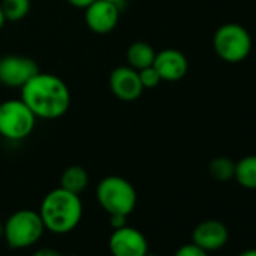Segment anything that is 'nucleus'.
<instances>
[{
  "instance_id": "f257e3e1",
  "label": "nucleus",
  "mask_w": 256,
  "mask_h": 256,
  "mask_svg": "<svg viewBox=\"0 0 256 256\" xmlns=\"http://www.w3.org/2000/svg\"><path fill=\"white\" fill-rule=\"evenodd\" d=\"M22 100L40 119H59L71 106L66 83L48 72H38L22 89Z\"/></svg>"
},
{
  "instance_id": "f03ea898",
  "label": "nucleus",
  "mask_w": 256,
  "mask_h": 256,
  "mask_svg": "<svg viewBox=\"0 0 256 256\" xmlns=\"http://www.w3.org/2000/svg\"><path fill=\"white\" fill-rule=\"evenodd\" d=\"M40 216L44 228L53 234H68L74 230L83 216L80 194L71 193L62 187L52 190L42 199Z\"/></svg>"
},
{
  "instance_id": "7ed1b4c3",
  "label": "nucleus",
  "mask_w": 256,
  "mask_h": 256,
  "mask_svg": "<svg viewBox=\"0 0 256 256\" xmlns=\"http://www.w3.org/2000/svg\"><path fill=\"white\" fill-rule=\"evenodd\" d=\"M96 199L106 212L128 216L136 208L138 193L130 181L118 175H110L100 181Z\"/></svg>"
},
{
  "instance_id": "20e7f679",
  "label": "nucleus",
  "mask_w": 256,
  "mask_h": 256,
  "mask_svg": "<svg viewBox=\"0 0 256 256\" xmlns=\"http://www.w3.org/2000/svg\"><path fill=\"white\" fill-rule=\"evenodd\" d=\"M46 230L38 211L18 210L4 223V236L10 247L24 248L40 241Z\"/></svg>"
},
{
  "instance_id": "39448f33",
  "label": "nucleus",
  "mask_w": 256,
  "mask_h": 256,
  "mask_svg": "<svg viewBox=\"0 0 256 256\" xmlns=\"http://www.w3.org/2000/svg\"><path fill=\"white\" fill-rule=\"evenodd\" d=\"M36 119L22 98L0 102V136L12 142L24 140L32 134Z\"/></svg>"
},
{
  "instance_id": "423d86ee",
  "label": "nucleus",
  "mask_w": 256,
  "mask_h": 256,
  "mask_svg": "<svg viewBox=\"0 0 256 256\" xmlns=\"http://www.w3.org/2000/svg\"><path fill=\"white\" fill-rule=\"evenodd\" d=\"M212 46L220 59L229 64H236L250 54L252 36L241 24L226 23L214 34Z\"/></svg>"
},
{
  "instance_id": "0eeeda50",
  "label": "nucleus",
  "mask_w": 256,
  "mask_h": 256,
  "mask_svg": "<svg viewBox=\"0 0 256 256\" xmlns=\"http://www.w3.org/2000/svg\"><path fill=\"white\" fill-rule=\"evenodd\" d=\"M38 72V64L28 56L6 54L0 58V84L6 88L22 89Z\"/></svg>"
},
{
  "instance_id": "6e6552de",
  "label": "nucleus",
  "mask_w": 256,
  "mask_h": 256,
  "mask_svg": "<svg viewBox=\"0 0 256 256\" xmlns=\"http://www.w3.org/2000/svg\"><path fill=\"white\" fill-rule=\"evenodd\" d=\"M108 248L113 256H145L148 253V240L139 229L126 224L113 229Z\"/></svg>"
},
{
  "instance_id": "1a4fd4ad",
  "label": "nucleus",
  "mask_w": 256,
  "mask_h": 256,
  "mask_svg": "<svg viewBox=\"0 0 256 256\" xmlns=\"http://www.w3.org/2000/svg\"><path fill=\"white\" fill-rule=\"evenodd\" d=\"M108 86L112 94L125 102H132L140 98L144 94V86L139 77V71L132 66H118L112 71L108 78Z\"/></svg>"
},
{
  "instance_id": "9d476101",
  "label": "nucleus",
  "mask_w": 256,
  "mask_h": 256,
  "mask_svg": "<svg viewBox=\"0 0 256 256\" xmlns=\"http://www.w3.org/2000/svg\"><path fill=\"white\" fill-rule=\"evenodd\" d=\"M84 22L92 32L106 35L119 23V5L110 0H95L86 8Z\"/></svg>"
},
{
  "instance_id": "9b49d317",
  "label": "nucleus",
  "mask_w": 256,
  "mask_h": 256,
  "mask_svg": "<svg viewBox=\"0 0 256 256\" xmlns=\"http://www.w3.org/2000/svg\"><path fill=\"white\" fill-rule=\"evenodd\" d=\"M229 240V230L224 223L218 220L200 222L192 234V242L204 248L205 252L220 250Z\"/></svg>"
},
{
  "instance_id": "f8f14e48",
  "label": "nucleus",
  "mask_w": 256,
  "mask_h": 256,
  "mask_svg": "<svg viewBox=\"0 0 256 256\" xmlns=\"http://www.w3.org/2000/svg\"><path fill=\"white\" fill-rule=\"evenodd\" d=\"M152 66L158 72L162 82H178L188 71L187 58L175 48H164L156 54Z\"/></svg>"
},
{
  "instance_id": "ddd939ff",
  "label": "nucleus",
  "mask_w": 256,
  "mask_h": 256,
  "mask_svg": "<svg viewBox=\"0 0 256 256\" xmlns=\"http://www.w3.org/2000/svg\"><path fill=\"white\" fill-rule=\"evenodd\" d=\"M156 54H157V52L154 50V47L151 44H148L145 41H136L126 50L128 66H132L138 71L152 66Z\"/></svg>"
},
{
  "instance_id": "4468645a",
  "label": "nucleus",
  "mask_w": 256,
  "mask_h": 256,
  "mask_svg": "<svg viewBox=\"0 0 256 256\" xmlns=\"http://www.w3.org/2000/svg\"><path fill=\"white\" fill-rule=\"evenodd\" d=\"M88 184H89V175L86 169L82 166H76V164L70 166L64 170L60 176V187L76 194H80L88 187Z\"/></svg>"
},
{
  "instance_id": "2eb2a0df",
  "label": "nucleus",
  "mask_w": 256,
  "mask_h": 256,
  "mask_svg": "<svg viewBox=\"0 0 256 256\" xmlns=\"http://www.w3.org/2000/svg\"><path fill=\"white\" fill-rule=\"evenodd\" d=\"M234 178L241 187L256 190V156H246L235 163Z\"/></svg>"
},
{
  "instance_id": "dca6fc26",
  "label": "nucleus",
  "mask_w": 256,
  "mask_h": 256,
  "mask_svg": "<svg viewBox=\"0 0 256 256\" xmlns=\"http://www.w3.org/2000/svg\"><path fill=\"white\" fill-rule=\"evenodd\" d=\"M0 6L6 22H20L30 11V0H2Z\"/></svg>"
},
{
  "instance_id": "f3484780",
  "label": "nucleus",
  "mask_w": 256,
  "mask_h": 256,
  "mask_svg": "<svg viewBox=\"0 0 256 256\" xmlns=\"http://www.w3.org/2000/svg\"><path fill=\"white\" fill-rule=\"evenodd\" d=\"M210 174L217 181H229L235 174V163L228 157H217L210 163Z\"/></svg>"
},
{
  "instance_id": "a211bd4d",
  "label": "nucleus",
  "mask_w": 256,
  "mask_h": 256,
  "mask_svg": "<svg viewBox=\"0 0 256 256\" xmlns=\"http://www.w3.org/2000/svg\"><path fill=\"white\" fill-rule=\"evenodd\" d=\"M139 77H140L144 89H154L162 82V78H160V76H158V72L156 71L154 66H148V68L140 70L139 71Z\"/></svg>"
},
{
  "instance_id": "6ab92c4d",
  "label": "nucleus",
  "mask_w": 256,
  "mask_h": 256,
  "mask_svg": "<svg viewBox=\"0 0 256 256\" xmlns=\"http://www.w3.org/2000/svg\"><path fill=\"white\" fill-rule=\"evenodd\" d=\"M174 256H208V252H205L204 248H200L199 246H196L194 242L190 244H184L181 246Z\"/></svg>"
},
{
  "instance_id": "aec40b11",
  "label": "nucleus",
  "mask_w": 256,
  "mask_h": 256,
  "mask_svg": "<svg viewBox=\"0 0 256 256\" xmlns=\"http://www.w3.org/2000/svg\"><path fill=\"white\" fill-rule=\"evenodd\" d=\"M126 217L124 214H108V222L113 229H119L122 226H126Z\"/></svg>"
},
{
  "instance_id": "412c9836",
  "label": "nucleus",
  "mask_w": 256,
  "mask_h": 256,
  "mask_svg": "<svg viewBox=\"0 0 256 256\" xmlns=\"http://www.w3.org/2000/svg\"><path fill=\"white\" fill-rule=\"evenodd\" d=\"M32 256H64L60 252H58L56 248H52V247H44V248H40L36 250Z\"/></svg>"
},
{
  "instance_id": "4be33fe9",
  "label": "nucleus",
  "mask_w": 256,
  "mask_h": 256,
  "mask_svg": "<svg viewBox=\"0 0 256 256\" xmlns=\"http://www.w3.org/2000/svg\"><path fill=\"white\" fill-rule=\"evenodd\" d=\"M66 2L74 6V8H78V10H86L90 4H94L95 0H66Z\"/></svg>"
},
{
  "instance_id": "5701e85b",
  "label": "nucleus",
  "mask_w": 256,
  "mask_h": 256,
  "mask_svg": "<svg viewBox=\"0 0 256 256\" xmlns=\"http://www.w3.org/2000/svg\"><path fill=\"white\" fill-rule=\"evenodd\" d=\"M240 256H256V248H248V250H244Z\"/></svg>"
},
{
  "instance_id": "b1692460",
  "label": "nucleus",
  "mask_w": 256,
  "mask_h": 256,
  "mask_svg": "<svg viewBox=\"0 0 256 256\" xmlns=\"http://www.w3.org/2000/svg\"><path fill=\"white\" fill-rule=\"evenodd\" d=\"M5 22H6V18H5L4 11H2V6H0V30H2V28L5 26Z\"/></svg>"
},
{
  "instance_id": "393cba45",
  "label": "nucleus",
  "mask_w": 256,
  "mask_h": 256,
  "mask_svg": "<svg viewBox=\"0 0 256 256\" xmlns=\"http://www.w3.org/2000/svg\"><path fill=\"white\" fill-rule=\"evenodd\" d=\"M4 236V223H2V220H0V238Z\"/></svg>"
},
{
  "instance_id": "a878e982",
  "label": "nucleus",
  "mask_w": 256,
  "mask_h": 256,
  "mask_svg": "<svg viewBox=\"0 0 256 256\" xmlns=\"http://www.w3.org/2000/svg\"><path fill=\"white\" fill-rule=\"evenodd\" d=\"M110 2H113V4H122V2H125V0H110Z\"/></svg>"
},
{
  "instance_id": "bb28decb",
  "label": "nucleus",
  "mask_w": 256,
  "mask_h": 256,
  "mask_svg": "<svg viewBox=\"0 0 256 256\" xmlns=\"http://www.w3.org/2000/svg\"><path fill=\"white\" fill-rule=\"evenodd\" d=\"M145 256H157V254H151V253H146Z\"/></svg>"
},
{
  "instance_id": "cd10ccee",
  "label": "nucleus",
  "mask_w": 256,
  "mask_h": 256,
  "mask_svg": "<svg viewBox=\"0 0 256 256\" xmlns=\"http://www.w3.org/2000/svg\"><path fill=\"white\" fill-rule=\"evenodd\" d=\"M70 256H78V254H70Z\"/></svg>"
}]
</instances>
